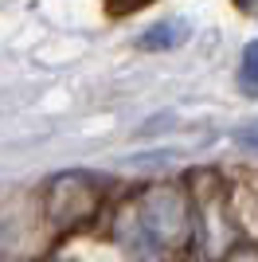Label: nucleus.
<instances>
[{
	"mask_svg": "<svg viewBox=\"0 0 258 262\" xmlns=\"http://www.w3.org/2000/svg\"><path fill=\"white\" fill-rule=\"evenodd\" d=\"M188 239V208L172 188H157L121 223V243L137 258H157L164 247Z\"/></svg>",
	"mask_w": 258,
	"mask_h": 262,
	"instance_id": "1",
	"label": "nucleus"
},
{
	"mask_svg": "<svg viewBox=\"0 0 258 262\" xmlns=\"http://www.w3.org/2000/svg\"><path fill=\"white\" fill-rule=\"evenodd\" d=\"M67 204H78L82 208V215H90L94 211V192H90V184H86L82 176H63L59 184H55V196H51V211H55V219L63 223L67 219Z\"/></svg>",
	"mask_w": 258,
	"mask_h": 262,
	"instance_id": "2",
	"label": "nucleus"
},
{
	"mask_svg": "<svg viewBox=\"0 0 258 262\" xmlns=\"http://www.w3.org/2000/svg\"><path fill=\"white\" fill-rule=\"evenodd\" d=\"M188 35H192V24L188 20H161V24H153L149 32H141L137 43L145 47V51H172V47H180Z\"/></svg>",
	"mask_w": 258,
	"mask_h": 262,
	"instance_id": "3",
	"label": "nucleus"
},
{
	"mask_svg": "<svg viewBox=\"0 0 258 262\" xmlns=\"http://www.w3.org/2000/svg\"><path fill=\"white\" fill-rule=\"evenodd\" d=\"M243 86L258 90V39H250L243 47Z\"/></svg>",
	"mask_w": 258,
	"mask_h": 262,
	"instance_id": "4",
	"label": "nucleus"
},
{
	"mask_svg": "<svg viewBox=\"0 0 258 262\" xmlns=\"http://www.w3.org/2000/svg\"><path fill=\"white\" fill-rule=\"evenodd\" d=\"M239 145H247L250 153H258V121H250V125L239 129Z\"/></svg>",
	"mask_w": 258,
	"mask_h": 262,
	"instance_id": "5",
	"label": "nucleus"
},
{
	"mask_svg": "<svg viewBox=\"0 0 258 262\" xmlns=\"http://www.w3.org/2000/svg\"><path fill=\"white\" fill-rule=\"evenodd\" d=\"M110 12H137L141 4H149V0H106Z\"/></svg>",
	"mask_w": 258,
	"mask_h": 262,
	"instance_id": "6",
	"label": "nucleus"
},
{
	"mask_svg": "<svg viewBox=\"0 0 258 262\" xmlns=\"http://www.w3.org/2000/svg\"><path fill=\"white\" fill-rule=\"evenodd\" d=\"M227 262H258V251H247V247H239V251H231V258Z\"/></svg>",
	"mask_w": 258,
	"mask_h": 262,
	"instance_id": "7",
	"label": "nucleus"
}]
</instances>
